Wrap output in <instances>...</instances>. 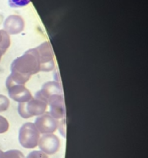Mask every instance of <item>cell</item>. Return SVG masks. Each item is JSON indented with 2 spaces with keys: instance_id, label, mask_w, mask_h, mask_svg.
Segmentation results:
<instances>
[{
  "instance_id": "obj_1",
  "label": "cell",
  "mask_w": 148,
  "mask_h": 158,
  "mask_svg": "<svg viewBox=\"0 0 148 158\" xmlns=\"http://www.w3.org/2000/svg\"><path fill=\"white\" fill-rule=\"evenodd\" d=\"M40 71L38 52L36 48L28 50L11 64V77L18 84L25 85L32 75Z\"/></svg>"
},
{
  "instance_id": "obj_2",
  "label": "cell",
  "mask_w": 148,
  "mask_h": 158,
  "mask_svg": "<svg viewBox=\"0 0 148 158\" xmlns=\"http://www.w3.org/2000/svg\"><path fill=\"white\" fill-rule=\"evenodd\" d=\"M48 103L45 100L35 96L26 102H21L18 106V112L23 118L39 116L46 112Z\"/></svg>"
},
{
  "instance_id": "obj_3",
  "label": "cell",
  "mask_w": 148,
  "mask_h": 158,
  "mask_svg": "<svg viewBox=\"0 0 148 158\" xmlns=\"http://www.w3.org/2000/svg\"><path fill=\"white\" fill-rule=\"evenodd\" d=\"M40 133L33 123L28 122L21 127L19 133V141L26 149L35 148L38 145Z\"/></svg>"
},
{
  "instance_id": "obj_4",
  "label": "cell",
  "mask_w": 148,
  "mask_h": 158,
  "mask_svg": "<svg viewBox=\"0 0 148 158\" xmlns=\"http://www.w3.org/2000/svg\"><path fill=\"white\" fill-rule=\"evenodd\" d=\"M9 96L14 101L18 102H26L33 98L32 94L24 85L18 84L13 80L11 76L7 77L6 82Z\"/></svg>"
},
{
  "instance_id": "obj_5",
  "label": "cell",
  "mask_w": 148,
  "mask_h": 158,
  "mask_svg": "<svg viewBox=\"0 0 148 158\" xmlns=\"http://www.w3.org/2000/svg\"><path fill=\"white\" fill-rule=\"evenodd\" d=\"M36 49L38 52L40 59V71L49 72L53 71L55 68V62L50 44L48 41L43 42L40 46L36 48Z\"/></svg>"
},
{
  "instance_id": "obj_6",
  "label": "cell",
  "mask_w": 148,
  "mask_h": 158,
  "mask_svg": "<svg viewBox=\"0 0 148 158\" xmlns=\"http://www.w3.org/2000/svg\"><path fill=\"white\" fill-rule=\"evenodd\" d=\"M34 124L40 133L48 134L56 132L58 129L60 122L49 113H43L36 118Z\"/></svg>"
},
{
  "instance_id": "obj_7",
  "label": "cell",
  "mask_w": 148,
  "mask_h": 158,
  "mask_svg": "<svg viewBox=\"0 0 148 158\" xmlns=\"http://www.w3.org/2000/svg\"><path fill=\"white\" fill-rule=\"evenodd\" d=\"M38 145L41 151L46 154H54L60 148V139L53 133L43 135L40 138Z\"/></svg>"
},
{
  "instance_id": "obj_8",
  "label": "cell",
  "mask_w": 148,
  "mask_h": 158,
  "mask_svg": "<svg viewBox=\"0 0 148 158\" xmlns=\"http://www.w3.org/2000/svg\"><path fill=\"white\" fill-rule=\"evenodd\" d=\"M47 103L50 108L49 114L53 118H55L57 120L64 118L65 106L63 95H53L48 99Z\"/></svg>"
},
{
  "instance_id": "obj_9",
  "label": "cell",
  "mask_w": 148,
  "mask_h": 158,
  "mask_svg": "<svg viewBox=\"0 0 148 158\" xmlns=\"http://www.w3.org/2000/svg\"><path fill=\"white\" fill-rule=\"evenodd\" d=\"M56 95H63V89L60 83L53 81L45 83L41 90L36 92L35 96L42 98L47 102L51 96Z\"/></svg>"
},
{
  "instance_id": "obj_10",
  "label": "cell",
  "mask_w": 148,
  "mask_h": 158,
  "mask_svg": "<svg viewBox=\"0 0 148 158\" xmlns=\"http://www.w3.org/2000/svg\"><path fill=\"white\" fill-rule=\"evenodd\" d=\"M4 30L9 34L15 35L20 33L25 28V22L20 16L10 15L4 22Z\"/></svg>"
},
{
  "instance_id": "obj_11",
  "label": "cell",
  "mask_w": 148,
  "mask_h": 158,
  "mask_svg": "<svg viewBox=\"0 0 148 158\" xmlns=\"http://www.w3.org/2000/svg\"><path fill=\"white\" fill-rule=\"evenodd\" d=\"M10 36L7 32L4 30H0V51H2V54H5L8 48H10Z\"/></svg>"
},
{
  "instance_id": "obj_12",
  "label": "cell",
  "mask_w": 148,
  "mask_h": 158,
  "mask_svg": "<svg viewBox=\"0 0 148 158\" xmlns=\"http://www.w3.org/2000/svg\"><path fill=\"white\" fill-rule=\"evenodd\" d=\"M3 158H25L23 153L18 150H10L4 153Z\"/></svg>"
},
{
  "instance_id": "obj_13",
  "label": "cell",
  "mask_w": 148,
  "mask_h": 158,
  "mask_svg": "<svg viewBox=\"0 0 148 158\" xmlns=\"http://www.w3.org/2000/svg\"><path fill=\"white\" fill-rule=\"evenodd\" d=\"M30 2L29 0H9V4L13 8L25 6Z\"/></svg>"
},
{
  "instance_id": "obj_14",
  "label": "cell",
  "mask_w": 148,
  "mask_h": 158,
  "mask_svg": "<svg viewBox=\"0 0 148 158\" xmlns=\"http://www.w3.org/2000/svg\"><path fill=\"white\" fill-rule=\"evenodd\" d=\"M9 106H10V100L8 99V98L3 95H0V112L6 111Z\"/></svg>"
},
{
  "instance_id": "obj_15",
  "label": "cell",
  "mask_w": 148,
  "mask_h": 158,
  "mask_svg": "<svg viewBox=\"0 0 148 158\" xmlns=\"http://www.w3.org/2000/svg\"><path fill=\"white\" fill-rule=\"evenodd\" d=\"M9 127H10V125H9L8 120L3 116L0 115V134L8 131Z\"/></svg>"
},
{
  "instance_id": "obj_16",
  "label": "cell",
  "mask_w": 148,
  "mask_h": 158,
  "mask_svg": "<svg viewBox=\"0 0 148 158\" xmlns=\"http://www.w3.org/2000/svg\"><path fill=\"white\" fill-rule=\"evenodd\" d=\"M26 158H48L46 154L43 153V151H40V150H35V151L31 152L29 153Z\"/></svg>"
},
{
  "instance_id": "obj_17",
  "label": "cell",
  "mask_w": 148,
  "mask_h": 158,
  "mask_svg": "<svg viewBox=\"0 0 148 158\" xmlns=\"http://www.w3.org/2000/svg\"><path fill=\"white\" fill-rule=\"evenodd\" d=\"M4 157V152L2 150H0V158H3Z\"/></svg>"
},
{
  "instance_id": "obj_18",
  "label": "cell",
  "mask_w": 148,
  "mask_h": 158,
  "mask_svg": "<svg viewBox=\"0 0 148 158\" xmlns=\"http://www.w3.org/2000/svg\"><path fill=\"white\" fill-rule=\"evenodd\" d=\"M2 55H3V54H2V52L1 51H0V60H1V58H2Z\"/></svg>"
}]
</instances>
